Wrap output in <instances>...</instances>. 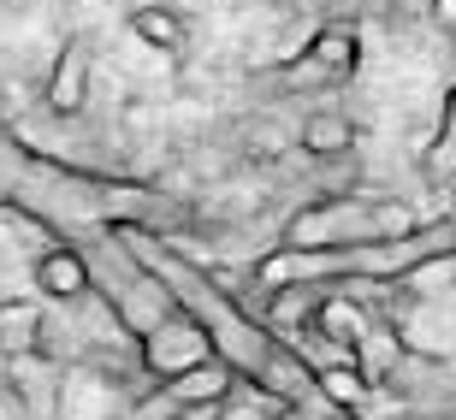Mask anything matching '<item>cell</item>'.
I'll return each mask as SVG.
<instances>
[{"label": "cell", "instance_id": "6da1fadb", "mask_svg": "<svg viewBox=\"0 0 456 420\" xmlns=\"http://www.w3.org/2000/svg\"><path fill=\"white\" fill-rule=\"evenodd\" d=\"M421 225L415 202L403 196H326V202H308L290 214L285 225V249H355V243H391V237H409Z\"/></svg>", "mask_w": 456, "mask_h": 420}, {"label": "cell", "instance_id": "7a4b0ae2", "mask_svg": "<svg viewBox=\"0 0 456 420\" xmlns=\"http://www.w3.org/2000/svg\"><path fill=\"white\" fill-rule=\"evenodd\" d=\"M131 415V397L118 385V373L95 355L84 361H66L60 368V385H53V420H125Z\"/></svg>", "mask_w": 456, "mask_h": 420}, {"label": "cell", "instance_id": "3957f363", "mask_svg": "<svg viewBox=\"0 0 456 420\" xmlns=\"http://www.w3.org/2000/svg\"><path fill=\"white\" fill-rule=\"evenodd\" d=\"M131 355H136V373L149 379V385H167V379H178L184 368H196V361H208L214 355V343H208V332L196 326V319L178 308L172 319H160L154 332H142L131 343Z\"/></svg>", "mask_w": 456, "mask_h": 420}, {"label": "cell", "instance_id": "277c9868", "mask_svg": "<svg viewBox=\"0 0 456 420\" xmlns=\"http://www.w3.org/2000/svg\"><path fill=\"white\" fill-rule=\"evenodd\" d=\"M355 77L362 71V30L355 18H326L321 30L308 36V48L285 66V77Z\"/></svg>", "mask_w": 456, "mask_h": 420}, {"label": "cell", "instance_id": "5b68a950", "mask_svg": "<svg viewBox=\"0 0 456 420\" xmlns=\"http://www.w3.org/2000/svg\"><path fill=\"white\" fill-rule=\"evenodd\" d=\"M89 84H95V48L84 36H66V48L53 53L48 84H42V107L53 118H77L89 107Z\"/></svg>", "mask_w": 456, "mask_h": 420}, {"label": "cell", "instance_id": "8992f818", "mask_svg": "<svg viewBox=\"0 0 456 420\" xmlns=\"http://www.w3.org/2000/svg\"><path fill=\"white\" fill-rule=\"evenodd\" d=\"M243 385L232 368H225L220 355H208V361H196V368H184L178 379H167V385H154L160 391V403L178 415V408H220L232 391Z\"/></svg>", "mask_w": 456, "mask_h": 420}, {"label": "cell", "instance_id": "52a82bcc", "mask_svg": "<svg viewBox=\"0 0 456 420\" xmlns=\"http://www.w3.org/2000/svg\"><path fill=\"white\" fill-rule=\"evenodd\" d=\"M368 326H373V314L355 303V296H344V290H321V296H314V314H308V337H314V343L350 355Z\"/></svg>", "mask_w": 456, "mask_h": 420}, {"label": "cell", "instance_id": "ba28073f", "mask_svg": "<svg viewBox=\"0 0 456 420\" xmlns=\"http://www.w3.org/2000/svg\"><path fill=\"white\" fill-rule=\"evenodd\" d=\"M249 391L267 397V403H321V397H314V368H308L290 343H273L261 373L249 379Z\"/></svg>", "mask_w": 456, "mask_h": 420}, {"label": "cell", "instance_id": "9c48e42d", "mask_svg": "<svg viewBox=\"0 0 456 420\" xmlns=\"http://www.w3.org/2000/svg\"><path fill=\"white\" fill-rule=\"evenodd\" d=\"M30 279H36V290L48 296V303H84L89 296V267H84V249L77 243H53V249H42L30 261Z\"/></svg>", "mask_w": 456, "mask_h": 420}, {"label": "cell", "instance_id": "30bf717a", "mask_svg": "<svg viewBox=\"0 0 456 420\" xmlns=\"http://www.w3.org/2000/svg\"><path fill=\"white\" fill-rule=\"evenodd\" d=\"M355 118L344 113V107H314V113L297 125V149L308 154V160H344V154L355 149Z\"/></svg>", "mask_w": 456, "mask_h": 420}, {"label": "cell", "instance_id": "8fae6325", "mask_svg": "<svg viewBox=\"0 0 456 420\" xmlns=\"http://www.w3.org/2000/svg\"><path fill=\"white\" fill-rule=\"evenodd\" d=\"M403 355H409L403 350V332H397L391 319H373L368 332H362V343L350 350V368L362 373L373 391H379V385H391V373L403 368Z\"/></svg>", "mask_w": 456, "mask_h": 420}, {"label": "cell", "instance_id": "7c38bea8", "mask_svg": "<svg viewBox=\"0 0 456 420\" xmlns=\"http://www.w3.org/2000/svg\"><path fill=\"white\" fill-rule=\"evenodd\" d=\"M48 343V314L24 296H6L0 303V355H42Z\"/></svg>", "mask_w": 456, "mask_h": 420}, {"label": "cell", "instance_id": "4fadbf2b", "mask_svg": "<svg viewBox=\"0 0 456 420\" xmlns=\"http://www.w3.org/2000/svg\"><path fill=\"white\" fill-rule=\"evenodd\" d=\"M314 397H321L332 415H368L373 385L350 368V361H326V368H314Z\"/></svg>", "mask_w": 456, "mask_h": 420}, {"label": "cell", "instance_id": "5bb4252c", "mask_svg": "<svg viewBox=\"0 0 456 420\" xmlns=\"http://www.w3.org/2000/svg\"><path fill=\"white\" fill-rule=\"evenodd\" d=\"M131 36L142 42V48L167 53V60H178V53L190 48V24L172 12V6H136L131 12Z\"/></svg>", "mask_w": 456, "mask_h": 420}, {"label": "cell", "instance_id": "9a60e30c", "mask_svg": "<svg viewBox=\"0 0 456 420\" xmlns=\"http://www.w3.org/2000/svg\"><path fill=\"white\" fill-rule=\"evenodd\" d=\"M421 172L433 178V184H444V190H451V178H456V125H444V131L433 136V142H427Z\"/></svg>", "mask_w": 456, "mask_h": 420}, {"label": "cell", "instance_id": "2e32d148", "mask_svg": "<svg viewBox=\"0 0 456 420\" xmlns=\"http://www.w3.org/2000/svg\"><path fill=\"white\" fill-rule=\"evenodd\" d=\"M332 408L326 403H273L267 408V420H326Z\"/></svg>", "mask_w": 456, "mask_h": 420}, {"label": "cell", "instance_id": "e0dca14e", "mask_svg": "<svg viewBox=\"0 0 456 420\" xmlns=\"http://www.w3.org/2000/svg\"><path fill=\"white\" fill-rule=\"evenodd\" d=\"M427 18H433V30H444L456 42V0H427Z\"/></svg>", "mask_w": 456, "mask_h": 420}, {"label": "cell", "instance_id": "ac0fdd59", "mask_svg": "<svg viewBox=\"0 0 456 420\" xmlns=\"http://www.w3.org/2000/svg\"><path fill=\"white\" fill-rule=\"evenodd\" d=\"M0 420H30V408H24V397H18L6 379H0Z\"/></svg>", "mask_w": 456, "mask_h": 420}, {"label": "cell", "instance_id": "d6986e66", "mask_svg": "<svg viewBox=\"0 0 456 420\" xmlns=\"http://www.w3.org/2000/svg\"><path fill=\"white\" fill-rule=\"evenodd\" d=\"M444 125H456V77H451V89H444Z\"/></svg>", "mask_w": 456, "mask_h": 420}, {"label": "cell", "instance_id": "ffe728a7", "mask_svg": "<svg viewBox=\"0 0 456 420\" xmlns=\"http://www.w3.org/2000/svg\"><path fill=\"white\" fill-rule=\"evenodd\" d=\"M326 420H368V415H326Z\"/></svg>", "mask_w": 456, "mask_h": 420}]
</instances>
